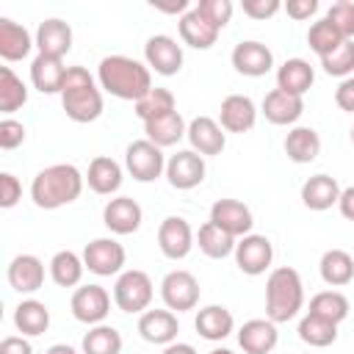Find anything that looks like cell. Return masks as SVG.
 <instances>
[{
	"label": "cell",
	"instance_id": "10",
	"mask_svg": "<svg viewBox=\"0 0 354 354\" xmlns=\"http://www.w3.org/2000/svg\"><path fill=\"white\" fill-rule=\"evenodd\" d=\"M166 177H169V183L177 191L196 188L205 180V160H202V155L194 152V149H183V152L171 155L169 163H166Z\"/></svg>",
	"mask_w": 354,
	"mask_h": 354
},
{
	"label": "cell",
	"instance_id": "54",
	"mask_svg": "<svg viewBox=\"0 0 354 354\" xmlns=\"http://www.w3.org/2000/svg\"><path fill=\"white\" fill-rule=\"evenodd\" d=\"M163 354H196V351H194V346H188V343H171Z\"/></svg>",
	"mask_w": 354,
	"mask_h": 354
},
{
	"label": "cell",
	"instance_id": "42",
	"mask_svg": "<svg viewBox=\"0 0 354 354\" xmlns=\"http://www.w3.org/2000/svg\"><path fill=\"white\" fill-rule=\"evenodd\" d=\"M122 335L113 326H94L83 335V354H119Z\"/></svg>",
	"mask_w": 354,
	"mask_h": 354
},
{
	"label": "cell",
	"instance_id": "34",
	"mask_svg": "<svg viewBox=\"0 0 354 354\" xmlns=\"http://www.w3.org/2000/svg\"><path fill=\"white\" fill-rule=\"evenodd\" d=\"M321 277L332 288L348 285L351 277H354V257L346 249H329V252H324V257H321Z\"/></svg>",
	"mask_w": 354,
	"mask_h": 354
},
{
	"label": "cell",
	"instance_id": "44",
	"mask_svg": "<svg viewBox=\"0 0 354 354\" xmlns=\"http://www.w3.org/2000/svg\"><path fill=\"white\" fill-rule=\"evenodd\" d=\"M326 19L337 28L343 39H354V0H337L329 6Z\"/></svg>",
	"mask_w": 354,
	"mask_h": 354
},
{
	"label": "cell",
	"instance_id": "17",
	"mask_svg": "<svg viewBox=\"0 0 354 354\" xmlns=\"http://www.w3.org/2000/svg\"><path fill=\"white\" fill-rule=\"evenodd\" d=\"M218 119H221V127L224 130H230V133H246V130L254 127L257 111H254V102L246 94H230V97L221 100Z\"/></svg>",
	"mask_w": 354,
	"mask_h": 354
},
{
	"label": "cell",
	"instance_id": "52",
	"mask_svg": "<svg viewBox=\"0 0 354 354\" xmlns=\"http://www.w3.org/2000/svg\"><path fill=\"white\" fill-rule=\"evenodd\" d=\"M337 205H340V213H343L348 221H354V185H348L346 191H340Z\"/></svg>",
	"mask_w": 354,
	"mask_h": 354
},
{
	"label": "cell",
	"instance_id": "45",
	"mask_svg": "<svg viewBox=\"0 0 354 354\" xmlns=\"http://www.w3.org/2000/svg\"><path fill=\"white\" fill-rule=\"evenodd\" d=\"M196 11H199L207 22H213L218 30L232 19V3H230V0H199Z\"/></svg>",
	"mask_w": 354,
	"mask_h": 354
},
{
	"label": "cell",
	"instance_id": "28",
	"mask_svg": "<svg viewBox=\"0 0 354 354\" xmlns=\"http://www.w3.org/2000/svg\"><path fill=\"white\" fill-rule=\"evenodd\" d=\"M180 36H183L185 44H191V47H196V50H207V47L216 44L218 28H216L213 22H207V19L194 8V11L183 14V19H180Z\"/></svg>",
	"mask_w": 354,
	"mask_h": 354
},
{
	"label": "cell",
	"instance_id": "55",
	"mask_svg": "<svg viewBox=\"0 0 354 354\" xmlns=\"http://www.w3.org/2000/svg\"><path fill=\"white\" fill-rule=\"evenodd\" d=\"M44 354H77L72 346H66V343H55V346H50Z\"/></svg>",
	"mask_w": 354,
	"mask_h": 354
},
{
	"label": "cell",
	"instance_id": "47",
	"mask_svg": "<svg viewBox=\"0 0 354 354\" xmlns=\"http://www.w3.org/2000/svg\"><path fill=\"white\" fill-rule=\"evenodd\" d=\"M22 196V185L11 171H0V207H14Z\"/></svg>",
	"mask_w": 354,
	"mask_h": 354
},
{
	"label": "cell",
	"instance_id": "2",
	"mask_svg": "<svg viewBox=\"0 0 354 354\" xmlns=\"http://www.w3.org/2000/svg\"><path fill=\"white\" fill-rule=\"evenodd\" d=\"M80 191H83V174L72 163H53L41 169L30 185V196L36 207H44V210H55L75 202Z\"/></svg>",
	"mask_w": 354,
	"mask_h": 354
},
{
	"label": "cell",
	"instance_id": "32",
	"mask_svg": "<svg viewBox=\"0 0 354 354\" xmlns=\"http://www.w3.org/2000/svg\"><path fill=\"white\" fill-rule=\"evenodd\" d=\"M321 152V136L313 127H293L285 136V155L293 163H310Z\"/></svg>",
	"mask_w": 354,
	"mask_h": 354
},
{
	"label": "cell",
	"instance_id": "35",
	"mask_svg": "<svg viewBox=\"0 0 354 354\" xmlns=\"http://www.w3.org/2000/svg\"><path fill=\"white\" fill-rule=\"evenodd\" d=\"M299 337L307 343V346H315V348H324V346H332L337 340V324L321 318V315H313L307 313L299 324Z\"/></svg>",
	"mask_w": 354,
	"mask_h": 354
},
{
	"label": "cell",
	"instance_id": "12",
	"mask_svg": "<svg viewBox=\"0 0 354 354\" xmlns=\"http://www.w3.org/2000/svg\"><path fill=\"white\" fill-rule=\"evenodd\" d=\"M144 55H147V64L158 75H177L183 66V47L166 33L149 36L144 44Z\"/></svg>",
	"mask_w": 354,
	"mask_h": 354
},
{
	"label": "cell",
	"instance_id": "29",
	"mask_svg": "<svg viewBox=\"0 0 354 354\" xmlns=\"http://www.w3.org/2000/svg\"><path fill=\"white\" fill-rule=\"evenodd\" d=\"M30 47H33L30 33L19 22H14L8 17H0V55L6 61H19L30 53Z\"/></svg>",
	"mask_w": 354,
	"mask_h": 354
},
{
	"label": "cell",
	"instance_id": "15",
	"mask_svg": "<svg viewBox=\"0 0 354 354\" xmlns=\"http://www.w3.org/2000/svg\"><path fill=\"white\" fill-rule=\"evenodd\" d=\"M141 205L130 196H116L102 207V221L116 235H130L141 227Z\"/></svg>",
	"mask_w": 354,
	"mask_h": 354
},
{
	"label": "cell",
	"instance_id": "9",
	"mask_svg": "<svg viewBox=\"0 0 354 354\" xmlns=\"http://www.w3.org/2000/svg\"><path fill=\"white\" fill-rule=\"evenodd\" d=\"M274 260V246L266 235H243L238 243H235V263L243 274L249 277H257L263 274Z\"/></svg>",
	"mask_w": 354,
	"mask_h": 354
},
{
	"label": "cell",
	"instance_id": "7",
	"mask_svg": "<svg viewBox=\"0 0 354 354\" xmlns=\"http://www.w3.org/2000/svg\"><path fill=\"white\" fill-rule=\"evenodd\" d=\"M160 293H163V301L169 310H194L196 301H199V282L191 271H169L160 282Z\"/></svg>",
	"mask_w": 354,
	"mask_h": 354
},
{
	"label": "cell",
	"instance_id": "20",
	"mask_svg": "<svg viewBox=\"0 0 354 354\" xmlns=\"http://www.w3.org/2000/svg\"><path fill=\"white\" fill-rule=\"evenodd\" d=\"M138 332H141V337L147 343H166V346H171V340L180 332V324H177V315L171 310H147L138 318Z\"/></svg>",
	"mask_w": 354,
	"mask_h": 354
},
{
	"label": "cell",
	"instance_id": "49",
	"mask_svg": "<svg viewBox=\"0 0 354 354\" xmlns=\"http://www.w3.org/2000/svg\"><path fill=\"white\" fill-rule=\"evenodd\" d=\"M335 102L340 111L354 113V77H346L337 88H335Z\"/></svg>",
	"mask_w": 354,
	"mask_h": 354
},
{
	"label": "cell",
	"instance_id": "51",
	"mask_svg": "<svg viewBox=\"0 0 354 354\" xmlns=\"http://www.w3.org/2000/svg\"><path fill=\"white\" fill-rule=\"evenodd\" d=\"M0 354H33L30 343L25 337H17V335H8L0 340Z\"/></svg>",
	"mask_w": 354,
	"mask_h": 354
},
{
	"label": "cell",
	"instance_id": "6",
	"mask_svg": "<svg viewBox=\"0 0 354 354\" xmlns=\"http://www.w3.org/2000/svg\"><path fill=\"white\" fill-rule=\"evenodd\" d=\"M124 163H127V171L138 180V183H152L155 177H160L163 171V152L160 147H155L149 138H138L127 147L124 152Z\"/></svg>",
	"mask_w": 354,
	"mask_h": 354
},
{
	"label": "cell",
	"instance_id": "39",
	"mask_svg": "<svg viewBox=\"0 0 354 354\" xmlns=\"http://www.w3.org/2000/svg\"><path fill=\"white\" fill-rule=\"evenodd\" d=\"M28 102V88L25 83L8 69L0 66V111L3 113H14L17 108H22Z\"/></svg>",
	"mask_w": 354,
	"mask_h": 354
},
{
	"label": "cell",
	"instance_id": "43",
	"mask_svg": "<svg viewBox=\"0 0 354 354\" xmlns=\"http://www.w3.org/2000/svg\"><path fill=\"white\" fill-rule=\"evenodd\" d=\"M321 66L326 75H335V77H346L354 72V39H346L337 50H332L329 55L321 58Z\"/></svg>",
	"mask_w": 354,
	"mask_h": 354
},
{
	"label": "cell",
	"instance_id": "41",
	"mask_svg": "<svg viewBox=\"0 0 354 354\" xmlns=\"http://www.w3.org/2000/svg\"><path fill=\"white\" fill-rule=\"evenodd\" d=\"M171 111H177V108H174V94H171L169 88H158V86H155L147 97H141V100L136 102V116L144 119V122L158 119V116H166V113H171Z\"/></svg>",
	"mask_w": 354,
	"mask_h": 354
},
{
	"label": "cell",
	"instance_id": "24",
	"mask_svg": "<svg viewBox=\"0 0 354 354\" xmlns=\"http://www.w3.org/2000/svg\"><path fill=\"white\" fill-rule=\"evenodd\" d=\"M313 80H315V72H313V66L304 58H288L277 69V88H282V91H288L293 97L307 94Z\"/></svg>",
	"mask_w": 354,
	"mask_h": 354
},
{
	"label": "cell",
	"instance_id": "8",
	"mask_svg": "<svg viewBox=\"0 0 354 354\" xmlns=\"http://www.w3.org/2000/svg\"><path fill=\"white\" fill-rule=\"evenodd\" d=\"M83 263L91 274L111 277L124 266V246L113 238H94L83 249Z\"/></svg>",
	"mask_w": 354,
	"mask_h": 354
},
{
	"label": "cell",
	"instance_id": "13",
	"mask_svg": "<svg viewBox=\"0 0 354 354\" xmlns=\"http://www.w3.org/2000/svg\"><path fill=\"white\" fill-rule=\"evenodd\" d=\"M210 221L216 227H221L224 232H230L232 238L249 235V230L254 224L252 210L243 202H238V199H216L213 207H210Z\"/></svg>",
	"mask_w": 354,
	"mask_h": 354
},
{
	"label": "cell",
	"instance_id": "57",
	"mask_svg": "<svg viewBox=\"0 0 354 354\" xmlns=\"http://www.w3.org/2000/svg\"><path fill=\"white\" fill-rule=\"evenodd\" d=\"M351 141H354V127H351Z\"/></svg>",
	"mask_w": 354,
	"mask_h": 354
},
{
	"label": "cell",
	"instance_id": "30",
	"mask_svg": "<svg viewBox=\"0 0 354 354\" xmlns=\"http://www.w3.org/2000/svg\"><path fill=\"white\" fill-rule=\"evenodd\" d=\"M144 133H147V138L155 144V147H174L188 130H185V122H183V116L177 113V111H171V113H166V116H158V119H149V122H144Z\"/></svg>",
	"mask_w": 354,
	"mask_h": 354
},
{
	"label": "cell",
	"instance_id": "40",
	"mask_svg": "<svg viewBox=\"0 0 354 354\" xmlns=\"http://www.w3.org/2000/svg\"><path fill=\"white\" fill-rule=\"evenodd\" d=\"M343 41H346V39L337 33V28H335L326 17L318 19V22H313L310 30H307V44H310V50H315L321 58L329 55L332 50H337Z\"/></svg>",
	"mask_w": 354,
	"mask_h": 354
},
{
	"label": "cell",
	"instance_id": "27",
	"mask_svg": "<svg viewBox=\"0 0 354 354\" xmlns=\"http://www.w3.org/2000/svg\"><path fill=\"white\" fill-rule=\"evenodd\" d=\"M232 313L227 310V307H221V304H207V307H202L199 313H196V321H194V326H196V332L205 337V340H224L230 332H232Z\"/></svg>",
	"mask_w": 354,
	"mask_h": 354
},
{
	"label": "cell",
	"instance_id": "19",
	"mask_svg": "<svg viewBox=\"0 0 354 354\" xmlns=\"http://www.w3.org/2000/svg\"><path fill=\"white\" fill-rule=\"evenodd\" d=\"M188 141L194 152L199 155H218L227 144V136H224V127L213 116H196L188 124Z\"/></svg>",
	"mask_w": 354,
	"mask_h": 354
},
{
	"label": "cell",
	"instance_id": "21",
	"mask_svg": "<svg viewBox=\"0 0 354 354\" xmlns=\"http://www.w3.org/2000/svg\"><path fill=\"white\" fill-rule=\"evenodd\" d=\"M277 324L268 318H252L238 332V343L246 354H268L277 346Z\"/></svg>",
	"mask_w": 354,
	"mask_h": 354
},
{
	"label": "cell",
	"instance_id": "25",
	"mask_svg": "<svg viewBox=\"0 0 354 354\" xmlns=\"http://www.w3.org/2000/svg\"><path fill=\"white\" fill-rule=\"evenodd\" d=\"M66 69H69V66H64L61 58L36 55L33 64H30V80H33V86H36L41 94H55V91L64 88Z\"/></svg>",
	"mask_w": 354,
	"mask_h": 354
},
{
	"label": "cell",
	"instance_id": "31",
	"mask_svg": "<svg viewBox=\"0 0 354 354\" xmlns=\"http://www.w3.org/2000/svg\"><path fill=\"white\" fill-rule=\"evenodd\" d=\"M86 180H88V188L94 194H113L122 185V166L108 155H97L88 163Z\"/></svg>",
	"mask_w": 354,
	"mask_h": 354
},
{
	"label": "cell",
	"instance_id": "53",
	"mask_svg": "<svg viewBox=\"0 0 354 354\" xmlns=\"http://www.w3.org/2000/svg\"><path fill=\"white\" fill-rule=\"evenodd\" d=\"M185 6H188V0H152V8H158V11H163V14H180V11H185Z\"/></svg>",
	"mask_w": 354,
	"mask_h": 354
},
{
	"label": "cell",
	"instance_id": "48",
	"mask_svg": "<svg viewBox=\"0 0 354 354\" xmlns=\"http://www.w3.org/2000/svg\"><path fill=\"white\" fill-rule=\"evenodd\" d=\"M241 8L252 19H268V17H274L282 8V3L279 0H243Z\"/></svg>",
	"mask_w": 354,
	"mask_h": 354
},
{
	"label": "cell",
	"instance_id": "36",
	"mask_svg": "<svg viewBox=\"0 0 354 354\" xmlns=\"http://www.w3.org/2000/svg\"><path fill=\"white\" fill-rule=\"evenodd\" d=\"M199 249L207 254V257H213V260H221V257H227L230 252H235V238L230 235V232H224L221 227H216L213 221H205L202 227H199Z\"/></svg>",
	"mask_w": 354,
	"mask_h": 354
},
{
	"label": "cell",
	"instance_id": "38",
	"mask_svg": "<svg viewBox=\"0 0 354 354\" xmlns=\"http://www.w3.org/2000/svg\"><path fill=\"white\" fill-rule=\"evenodd\" d=\"M310 313L313 315H321L332 324H340L346 315H348V299L340 293V290H321L310 299Z\"/></svg>",
	"mask_w": 354,
	"mask_h": 354
},
{
	"label": "cell",
	"instance_id": "37",
	"mask_svg": "<svg viewBox=\"0 0 354 354\" xmlns=\"http://www.w3.org/2000/svg\"><path fill=\"white\" fill-rule=\"evenodd\" d=\"M83 268H86V263H83L75 252H69V249L55 252L53 260H50V274H53L55 285H61V288H72V285H77L80 277H83Z\"/></svg>",
	"mask_w": 354,
	"mask_h": 354
},
{
	"label": "cell",
	"instance_id": "16",
	"mask_svg": "<svg viewBox=\"0 0 354 354\" xmlns=\"http://www.w3.org/2000/svg\"><path fill=\"white\" fill-rule=\"evenodd\" d=\"M36 47H39V55L64 58L72 50V28H69V22H64L58 17H50L44 22H39Z\"/></svg>",
	"mask_w": 354,
	"mask_h": 354
},
{
	"label": "cell",
	"instance_id": "3",
	"mask_svg": "<svg viewBox=\"0 0 354 354\" xmlns=\"http://www.w3.org/2000/svg\"><path fill=\"white\" fill-rule=\"evenodd\" d=\"M61 105L72 122H94L102 113V94L86 66H69L61 88Z\"/></svg>",
	"mask_w": 354,
	"mask_h": 354
},
{
	"label": "cell",
	"instance_id": "11",
	"mask_svg": "<svg viewBox=\"0 0 354 354\" xmlns=\"http://www.w3.org/2000/svg\"><path fill=\"white\" fill-rule=\"evenodd\" d=\"M72 315L83 324H100L111 310V296L102 285H83L72 293Z\"/></svg>",
	"mask_w": 354,
	"mask_h": 354
},
{
	"label": "cell",
	"instance_id": "26",
	"mask_svg": "<svg viewBox=\"0 0 354 354\" xmlns=\"http://www.w3.org/2000/svg\"><path fill=\"white\" fill-rule=\"evenodd\" d=\"M337 199H340V185L329 174H313L301 185V202L310 210H329Z\"/></svg>",
	"mask_w": 354,
	"mask_h": 354
},
{
	"label": "cell",
	"instance_id": "33",
	"mask_svg": "<svg viewBox=\"0 0 354 354\" xmlns=\"http://www.w3.org/2000/svg\"><path fill=\"white\" fill-rule=\"evenodd\" d=\"M14 326L22 332V335H41L47 332L50 326V310L44 301H36V299H25L17 304L14 310Z\"/></svg>",
	"mask_w": 354,
	"mask_h": 354
},
{
	"label": "cell",
	"instance_id": "50",
	"mask_svg": "<svg viewBox=\"0 0 354 354\" xmlns=\"http://www.w3.org/2000/svg\"><path fill=\"white\" fill-rule=\"evenodd\" d=\"M285 11L293 19H310L318 11V0H288L285 3Z\"/></svg>",
	"mask_w": 354,
	"mask_h": 354
},
{
	"label": "cell",
	"instance_id": "23",
	"mask_svg": "<svg viewBox=\"0 0 354 354\" xmlns=\"http://www.w3.org/2000/svg\"><path fill=\"white\" fill-rule=\"evenodd\" d=\"M304 111V100L301 97H293L282 88H274L266 94L263 100V113L271 124H293Z\"/></svg>",
	"mask_w": 354,
	"mask_h": 354
},
{
	"label": "cell",
	"instance_id": "1",
	"mask_svg": "<svg viewBox=\"0 0 354 354\" xmlns=\"http://www.w3.org/2000/svg\"><path fill=\"white\" fill-rule=\"evenodd\" d=\"M100 83L108 94L119 100H133V102H138L152 91L149 66L127 55H105L100 61Z\"/></svg>",
	"mask_w": 354,
	"mask_h": 354
},
{
	"label": "cell",
	"instance_id": "22",
	"mask_svg": "<svg viewBox=\"0 0 354 354\" xmlns=\"http://www.w3.org/2000/svg\"><path fill=\"white\" fill-rule=\"evenodd\" d=\"M8 282L19 293H33L44 282V266L36 254H17L8 263Z\"/></svg>",
	"mask_w": 354,
	"mask_h": 354
},
{
	"label": "cell",
	"instance_id": "18",
	"mask_svg": "<svg viewBox=\"0 0 354 354\" xmlns=\"http://www.w3.org/2000/svg\"><path fill=\"white\" fill-rule=\"evenodd\" d=\"M232 66L241 75L249 77H260L274 66V55L263 41H241L232 50Z\"/></svg>",
	"mask_w": 354,
	"mask_h": 354
},
{
	"label": "cell",
	"instance_id": "14",
	"mask_svg": "<svg viewBox=\"0 0 354 354\" xmlns=\"http://www.w3.org/2000/svg\"><path fill=\"white\" fill-rule=\"evenodd\" d=\"M158 246L166 257L171 260H180L191 252L194 246V232H191V224L183 218V216H169L160 221L158 227Z\"/></svg>",
	"mask_w": 354,
	"mask_h": 354
},
{
	"label": "cell",
	"instance_id": "4",
	"mask_svg": "<svg viewBox=\"0 0 354 354\" xmlns=\"http://www.w3.org/2000/svg\"><path fill=\"white\" fill-rule=\"evenodd\" d=\"M304 304V285L296 268L279 266L268 274L266 282V315L274 324L290 321Z\"/></svg>",
	"mask_w": 354,
	"mask_h": 354
},
{
	"label": "cell",
	"instance_id": "56",
	"mask_svg": "<svg viewBox=\"0 0 354 354\" xmlns=\"http://www.w3.org/2000/svg\"><path fill=\"white\" fill-rule=\"evenodd\" d=\"M210 354H235V351H230V348H213Z\"/></svg>",
	"mask_w": 354,
	"mask_h": 354
},
{
	"label": "cell",
	"instance_id": "5",
	"mask_svg": "<svg viewBox=\"0 0 354 354\" xmlns=\"http://www.w3.org/2000/svg\"><path fill=\"white\" fill-rule=\"evenodd\" d=\"M113 299L122 313H141L152 301V279L147 271H124L113 285Z\"/></svg>",
	"mask_w": 354,
	"mask_h": 354
},
{
	"label": "cell",
	"instance_id": "46",
	"mask_svg": "<svg viewBox=\"0 0 354 354\" xmlns=\"http://www.w3.org/2000/svg\"><path fill=\"white\" fill-rule=\"evenodd\" d=\"M25 141V124L17 119H3L0 122V147L3 149H17Z\"/></svg>",
	"mask_w": 354,
	"mask_h": 354
}]
</instances>
